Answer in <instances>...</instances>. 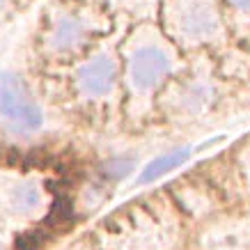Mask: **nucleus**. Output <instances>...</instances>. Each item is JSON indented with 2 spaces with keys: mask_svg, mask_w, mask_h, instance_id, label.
<instances>
[{
  "mask_svg": "<svg viewBox=\"0 0 250 250\" xmlns=\"http://www.w3.org/2000/svg\"><path fill=\"white\" fill-rule=\"evenodd\" d=\"M0 115L23 131L42 126V110L32 97L30 87L16 74H0Z\"/></svg>",
  "mask_w": 250,
  "mask_h": 250,
  "instance_id": "nucleus-1",
  "label": "nucleus"
},
{
  "mask_svg": "<svg viewBox=\"0 0 250 250\" xmlns=\"http://www.w3.org/2000/svg\"><path fill=\"white\" fill-rule=\"evenodd\" d=\"M172 28L184 42H207L220 28L213 0H179L172 7Z\"/></svg>",
  "mask_w": 250,
  "mask_h": 250,
  "instance_id": "nucleus-2",
  "label": "nucleus"
},
{
  "mask_svg": "<svg viewBox=\"0 0 250 250\" xmlns=\"http://www.w3.org/2000/svg\"><path fill=\"white\" fill-rule=\"evenodd\" d=\"M170 67H172V60L166 48H161L159 44L138 46L129 58V81L133 90L149 92L163 81Z\"/></svg>",
  "mask_w": 250,
  "mask_h": 250,
  "instance_id": "nucleus-3",
  "label": "nucleus"
},
{
  "mask_svg": "<svg viewBox=\"0 0 250 250\" xmlns=\"http://www.w3.org/2000/svg\"><path fill=\"white\" fill-rule=\"evenodd\" d=\"M78 92L90 99L106 97L115 85V62L110 55H97L90 62H85L76 74Z\"/></svg>",
  "mask_w": 250,
  "mask_h": 250,
  "instance_id": "nucleus-4",
  "label": "nucleus"
},
{
  "mask_svg": "<svg viewBox=\"0 0 250 250\" xmlns=\"http://www.w3.org/2000/svg\"><path fill=\"white\" fill-rule=\"evenodd\" d=\"M90 37V25L76 14H60L51 25L48 32V46L58 53L76 51Z\"/></svg>",
  "mask_w": 250,
  "mask_h": 250,
  "instance_id": "nucleus-5",
  "label": "nucleus"
},
{
  "mask_svg": "<svg viewBox=\"0 0 250 250\" xmlns=\"http://www.w3.org/2000/svg\"><path fill=\"white\" fill-rule=\"evenodd\" d=\"M9 209L19 216H32L42 209V190L37 184L23 182L16 184L9 193Z\"/></svg>",
  "mask_w": 250,
  "mask_h": 250,
  "instance_id": "nucleus-6",
  "label": "nucleus"
},
{
  "mask_svg": "<svg viewBox=\"0 0 250 250\" xmlns=\"http://www.w3.org/2000/svg\"><path fill=\"white\" fill-rule=\"evenodd\" d=\"M190 156V149L188 147H182V149H172V152L163 154V156H159V159H154L149 166L143 170V174H140V182L147 184V182H154L156 177H161V174L170 172V170H174V167H179L184 163V161Z\"/></svg>",
  "mask_w": 250,
  "mask_h": 250,
  "instance_id": "nucleus-7",
  "label": "nucleus"
},
{
  "mask_svg": "<svg viewBox=\"0 0 250 250\" xmlns=\"http://www.w3.org/2000/svg\"><path fill=\"white\" fill-rule=\"evenodd\" d=\"M209 94H211V90H209L207 83H193L182 92V106L186 108L188 113L202 110V108L207 106V101H209Z\"/></svg>",
  "mask_w": 250,
  "mask_h": 250,
  "instance_id": "nucleus-8",
  "label": "nucleus"
},
{
  "mask_svg": "<svg viewBox=\"0 0 250 250\" xmlns=\"http://www.w3.org/2000/svg\"><path fill=\"white\" fill-rule=\"evenodd\" d=\"M131 167H133V163L131 161H113L110 166H108V174L110 177H117V179H122L124 174H129L131 172Z\"/></svg>",
  "mask_w": 250,
  "mask_h": 250,
  "instance_id": "nucleus-9",
  "label": "nucleus"
},
{
  "mask_svg": "<svg viewBox=\"0 0 250 250\" xmlns=\"http://www.w3.org/2000/svg\"><path fill=\"white\" fill-rule=\"evenodd\" d=\"M232 5L236 9H241V12H246V14H250V0H232Z\"/></svg>",
  "mask_w": 250,
  "mask_h": 250,
  "instance_id": "nucleus-10",
  "label": "nucleus"
},
{
  "mask_svg": "<svg viewBox=\"0 0 250 250\" xmlns=\"http://www.w3.org/2000/svg\"><path fill=\"white\" fill-rule=\"evenodd\" d=\"M7 2H9V0H0V14H2V12L7 9Z\"/></svg>",
  "mask_w": 250,
  "mask_h": 250,
  "instance_id": "nucleus-11",
  "label": "nucleus"
},
{
  "mask_svg": "<svg viewBox=\"0 0 250 250\" xmlns=\"http://www.w3.org/2000/svg\"><path fill=\"white\" fill-rule=\"evenodd\" d=\"M0 250H2V246H0Z\"/></svg>",
  "mask_w": 250,
  "mask_h": 250,
  "instance_id": "nucleus-12",
  "label": "nucleus"
}]
</instances>
